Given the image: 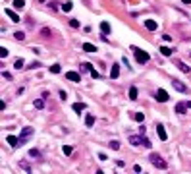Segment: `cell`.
I'll list each match as a JSON object with an SVG mask.
<instances>
[{"label":"cell","mask_w":191,"mask_h":174,"mask_svg":"<svg viewBox=\"0 0 191 174\" xmlns=\"http://www.w3.org/2000/svg\"><path fill=\"white\" fill-rule=\"evenodd\" d=\"M133 118H135V122H143V120H145V116H143L141 112H135V114H133Z\"/></svg>","instance_id":"obj_28"},{"label":"cell","mask_w":191,"mask_h":174,"mask_svg":"<svg viewBox=\"0 0 191 174\" xmlns=\"http://www.w3.org/2000/svg\"><path fill=\"white\" fill-rule=\"evenodd\" d=\"M108 145H110V147H112V149H114V151H116V149H120V141H116V139H114V141H110V143H108Z\"/></svg>","instance_id":"obj_29"},{"label":"cell","mask_w":191,"mask_h":174,"mask_svg":"<svg viewBox=\"0 0 191 174\" xmlns=\"http://www.w3.org/2000/svg\"><path fill=\"white\" fill-rule=\"evenodd\" d=\"M137 95H139V91H137V87H129V99L131 101H135Z\"/></svg>","instance_id":"obj_18"},{"label":"cell","mask_w":191,"mask_h":174,"mask_svg":"<svg viewBox=\"0 0 191 174\" xmlns=\"http://www.w3.org/2000/svg\"><path fill=\"white\" fill-rule=\"evenodd\" d=\"M81 68H83V70H87V72H91V70H93V66L89 64V62H83V64H81Z\"/></svg>","instance_id":"obj_31"},{"label":"cell","mask_w":191,"mask_h":174,"mask_svg":"<svg viewBox=\"0 0 191 174\" xmlns=\"http://www.w3.org/2000/svg\"><path fill=\"white\" fill-rule=\"evenodd\" d=\"M172 85H174V89H176V91H179V93H189V89H187V85H185V83H182L179 80H174L172 81Z\"/></svg>","instance_id":"obj_5"},{"label":"cell","mask_w":191,"mask_h":174,"mask_svg":"<svg viewBox=\"0 0 191 174\" xmlns=\"http://www.w3.org/2000/svg\"><path fill=\"white\" fill-rule=\"evenodd\" d=\"M72 151H73V149H72L70 145H64V147H62V153H64V155H72Z\"/></svg>","instance_id":"obj_27"},{"label":"cell","mask_w":191,"mask_h":174,"mask_svg":"<svg viewBox=\"0 0 191 174\" xmlns=\"http://www.w3.org/2000/svg\"><path fill=\"white\" fill-rule=\"evenodd\" d=\"M83 50L85 52H97V46L91 45V43H83Z\"/></svg>","instance_id":"obj_15"},{"label":"cell","mask_w":191,"mask_h":174,"mask_svg":"<svg viewBox=\"0 0 191 174\" xmlns=\"http://www.w3.org/2000/svg\"><path fill=\"white\" fill-rule=\"evenodd\" d=\"M178 68H179V70H182L183 73H189V66H185L183 62H178Z\"/></svg>","instance_id":"obj_24"},{"label":"cell","mask_w":191,"mask_h":174,"mask_svg":"<svg viewBox=\"0 0 191 174\" xmlns=\"http://www.w3.org/2000/svg\"><path fill=\"white\" fill-rule=\"evenodd\" d=\"M151 145H152L151 141H149L147 138H143V147H147V149H151Z\"/></svg>","instance_id":"obj_32"},{"label":"cell","mask_w":191,"mask_h":174,"mask_svg":"<svg viewBox=\"0 0 191 174\" xmlns=\"http://www.w3.org/2000/svg\"><path fill=\"white\" fill-rule=\"evenodd\" d=\"M145 27H147L149 31H155V29L158 27V23L155 22V19H145Z\"/></svg>","instance_id":"obj_12"},{"label":"cell","mask_w":191,"mask_h":174,"mask_svg":"<svg viewBox=\"0 0 191 174\" xmlns=\"http://www.w3.org/2000/svg\"><path fill=\"white\" fill-rule=\"evenodd\" d=\"M29 155H31V157H41V153L37 151V149H31V151H29Z\"/></svg>","instance_id":"obj_35"},{"label":"cell","mask_w":191,"mask_h":174,"mask_svg":"<svg viewBox=\"0 0 191 174\" xmlns=\"http://www.w3.org/2000/svg\"><path fill=\"white\" fill-rule=\"evenodd\" d=\"M156 134H158V138H160L162 141H166V139H168V134H166V130H164V126H160V124L156 126Z\"/></svg>","instance_id":"obj_10"},{"label":"cell","mask_w":191,"mask_h":174,"mask_svg":"<svg viewBox=\"0 0 191 174\" xmlns=\"http://www.w3.org/2000/svg\"><path fill=\"white\" fill-rule=\"evenodd\" d=\"M93 124H95V116H93V114H87V116H85V126H87V128H91Z\"/></svg>","instance_id":"obj_16"},{"label":"cell","mask_w":191,"mask_h":174,"mask_svg":"<svg viewBox=\"0 0 191 174\" xmlns=\"http://www.w3.org/2000/svg\"><path fill=\"white\" fill-rule=\"evenodd\" d=\"M21 168H23V170H27V172H31V168H29V165H27V162H21V165H19Z\"/></svg>","instance_id":"obj_36"},{"label":"cell","mask_w":191,"mask_h":174,"mask_svg":"<svg viewBox=\"0 0 191 174\" xmlns=\"http://www.w3.org/2000/svg\"><path fill=\"white\" fill-rule=\"evenodd\" d=\"M191 108V101H183V103H178L176 104V112L178 114H185V110Z\"/></svg>","instance_id":"obj_4"},{"label":"cell","mask_w":191,"mask_h":174,"mask_svg":"<svg viewBox=\"0 0 191 174\" xmlns=\"http://www.w3.org/2000/svg\"><path fill=\"white\" fill-rule=\"evenodd\" d=\"M4 14H6L8 18H10V19H12V22H14V23H18V22H19V15L15 14L12 8H6V10H4Z\"/></svg>","instance_id":"obj_7"},{"label":"cell","mask_w":191,"mask_h":174,"mask_svg":"<svg viewBox=\"0 0 191 174\" xmlns=\"http://www.w3.org/2000/svg\"><path fill=\"white\" fill-rule=\"evenodd\" d=\"M42 107H45V97H41V99L35 101V108H42Z\"/></svg>","instance_id":"obj_23"},{"label":"cell","mask_w":191,"mask_h":174,"mask_svg":"<svg viewBox=\"0 0 191 174\" xmlns=\"http://www.w3.org/2000/svg\"><path fill=\"white\" fill-rule=\"evenodd\" d=\"M25 6V0H14V8H18V10H21Z\"/></svg>","instance_id":"obj_22"},{"label":"cell","mask_w":191,"mask_h":174,"mask_svg":"<svg viewBox=\"0 0 191 174\" xmlns=\"http://www.w3.org/2000/svg\"><path fill=\"white\" fill-rule=\"evenodd\" d=\"M6 141L10 143V147H19V138H15V135H8Z\"/></svg>","instance_id":"obj_11"},{"label":"cell","mask_w":191,"mask_h":174,"mask_svg":"<svg viewBox=\"0 0 191 174\" xmlns=\"http://www.w3.org/2000/svg\"><path fill=\"white\" fill-rule=\"evenodd\" d=\"M33 131H35V130H33V128H29V126L21 130V134H19V145H23L25 141H27L31 135H33Z\"/></svg>","instance_id":"obj_3"},{"label":"cell","mask_w":191,"mask_h":174,"mask_svg":"<svg viewBox=\"0 0 191 174\" xmlns=\"http://www.w3.org/2000/svg\"><path fill=\"white\" fill-rule=\"evenodd\" d=\"M72 108L75 110V112H79V114H81V110H85V104H83V103H75Z\"/></svg>","instance_id":"obj_20"},{"label":"cell","mask_w":191,"mask_h":174,"mask_svg":"<svg viewBox=\"0 0 191 174\" xmlns=\"http://www.w3.org/2000/svg\"><path fill=\"white\" fill-rule=\"evenodd\" d=\"M100 31L104 35H110V23L108 22H100Z\"/></svg>","instance_id":"obj_14"},{"label":"cell","mask_w":191,"mask_h":174,"mask_svg":"<svg viewBox=\"0 0 191 174\" xmlns=\"http://www.w3.org/2000/svg\"><path fill=\"white\" fill-rule=\"evenodd\" d=\"M182 2H183V4H191V0H182Z\"/></svg>","instance_id":"obj_42"},{"label":"cell","mask_w":191,"mask_h":174,"mask_svg":"<svg viewBox=\"0 0 191 174\" xmlns=\"http://www.w3.org/2000/svg\"><path fill=\"white\" fill-rule=\"evenodd\" d=\"M70 25H72L73 29H77L79 27V22H77V19H70Z\"/></svg>","instance_id":"obj_34"},{"label":"cell","mask_w":191,"mask_h":174,"mask_svg":"<svg viewBox=\"0 0 191 174\" xmlns=\"http://www.w3.org/2000/svg\"><path fill=\"white\" fill-rule=\"evenodd\" d=\"M131 50H133V54H135V58H137L139 64H145V62H149V58H151V56H149V52L137 49V46H131Z\"/></svg>","instance_id":"obj_2"},{"label":"cell","mask_w":191,"mask_h":174,"mask_svg":"<svg viewBox=\"0 0 191 174\" xmlns=\"http://www.w3.org/2000/svg\"><path fill=\"white\" fill-rule=\"evenodd\" d=\"M23 64H25L23 58H18V60L14 62V68H15V70H21V68H23Z\"/></svg>","instance_id":"obj_21"},{"label":"cell","mask_w":191,"mask_h":174,"mask_svg":"<svg viewBox=\"0 0 191 174\" xmlns=\"http://www.w3.org/2000/svg\"><path fill=\"white\" fill-rule=\"evenodd\" d=\"M158 50H160L162 56H170V54H172V49H170V46H160Z\"/></svg>","instance_id":"obj_17"},{"label":"cell","mask_w":191,"mask_h":174,"mask_svg":"<svg viewBox=\"0 0 191 174\" xmlns=\"http://www.w3.org/2000/svg\"><path fill=\"white\" fill-rule=\"evenodd\" d=\"M118 76H120V66H118V64H112V70H110V77H112V80H116Z\"/></svg>","instance_id":"obj_13"},{"label":"cell","mask_w":191,"mask_h":174,"mask_svg":"<svg viewBox=\"0 0 191 174\" xmlns=\"http://www.w3.org/2000/svg\"><path fill=\"white\" fill-rule=\"evenodd\" d=\"M50 72H52V73H60V72H62L60 64H52V66H50Z\"/></svg>","instance_id":"obj_25"},{"label":"cell","mask_w":191,"mask_h":174,"mask_svg":"<svg viewBox=\"0 0 191 174\" xmlns=\"http://www.w3.org/2000/svg\"><path fill=\"white\" fill-rule=\"evenodd\" d=\"M66 80H70L73 83H79L81 81V76H79L77 72H66Z\"/></svg>","instance_id":"obj_6"},{"label":"cell","mask_w":191,"mask_h":174,"mask_svg":"<svg viewBox=\"0 0 191 174\" xmlns=\"http://www.w3.org/2000/svg\"><path fill=\"white\" fill-rule=\"evenodd\" d=\"M91 76L95 77V80H99V77H100V73H99L97 70H91Z\"/></svg>","instance_id":"obj_37"},{"label":"cell","mask_w":191,"mask_h":174,"mask_svg":"<svg viewBox=\"0 0 191 174\" xmlns=\"http://www.w3.org/2000/svg\"><path fill=\"white\" fill-rule=\"evenodd\" d=\"M60 99H62V101H66V99H68V95H66V91H60Z\"/></svg>","instance_id":"obj_38"},{"label":"cell","mask_w":191,"mask_h":174,"mask_svg":"<svg viewBox=\"0 0 191 174\" xmlns=\"http://www.w3.org/2000/svg\"><path fill=\"white\" fill-rule=\"evenodd\" d=\"M41 35H42V37H50V29H49V27H42V29H41Z\"/></svg>","instance_id":"obj_30"},{"label":"cell","mask_w":191,"mask_h":174,"mask_svg":"<svg viewBox=\"0 0 191 174\" xmlns=\"http://www.w3.org/2000/svg\"><path fill=\"white\" fill-rule=\"evenodd\" d=\"M162 39L166 41V43H170V41H172V37H170V35H162Z\"/></svg>","instance_id":"obj_40"},{"label":"cell","mask_w":191,"mask_h":174,"mask_svg":"<svg viewBox=\"0 0 191 174\" xmlns=\"http://www.w3.org/2000/svg\"><path fill=\"white\" fill-rule=\"evenodd\" d=\"M149 159H151V162H152V166H156V168H168V162L162 159L160 155H156V153H151V157H149Z\"/></svg>","instance_id":"obj_1"},{"label":"cell","mask_w":191,"mask_h":174,"mask_svg":"<svg viewBox=\"0 0 191 174\" xmlns=\"http://www.w3.org/2000/svg\"><path fill=\"white\" fill-rule=\"evenodd\" d=\"M156 101L158 103H166L168 101V93L164 91V89H158V91H156Z\"/></svg>","instance_id":"obj_9"},{"label":"cell","mask_w":191,"mask_h":174,"mask_svg":"<svg viewBox=\"0 0 191 174\" xmlns=\"http://www.w3.org/2000/svg\"><path fill=\"white\" fill-rule=\"evenodd\" d=\"M14 37H15L18 41H23V39H25V33H23V31H15V33H14Z\"/></svg>","instance_id":"obj_26"},{"label":"cell","mask_w":191,"mask_h":174,"mask_svg":"<svg viewBox=\"0 0 191 174\" xmlns=\"http://www.w3.org/2000/svg\"><path fill=\"white\" fill-rule=\"evenodd\" d=\"M129 143L133 145V147L143 145V135H129Z\"/></svg>","instance_id":"obj_8"},{"label":"cell","mask_w":191,"mask_h":174,"mask_svg":"<svg viewBox=\"0 0 191 174\" xmlns=\"http://www.w3.org/2000/svg\"><path fill=\"white\" fill-rule=\"evenodd\" d=\"M6 56H8V49L2 46V49H0V58H6Z\"/></svg>","instance_id":"obj_33"},{"label":"cell","mask_w":191,"mask_h":174,"mask_svg":"<svg viewBox=\"0 0 191 174\" xmlns=\"http://www.w3.org/2000/svg\"><path fill=\"white\" fill-rule=\"evenodd\" d=\"M99 159H100V161H106V159H108V157H106L104 153H99Z\"/></svg>","instance_id":"obj_39"},{"label":"cell","mask_w":191,"mask_h":174,"mask_svg":"<svg viewBox=\"0 0 191 174\" xmlns=\"http://www.w3.org/2000/svg\"><path fill=\"white\" fill-rule=\"evenodd\" d=\"M39 66H41V64H39V62H33V64H31L29 68H31V70H35V68H39Z\"/></svg>","instance_id":"obj_41"},{"label":"cell","mask_w":191,"mask_h":174,"mask_svg":"<svg viewBox=\"0 0 191 174\" xmlns=\"http://www.w3.org/2000/svg\"><path fill=\"white\" fill-rule=\"evenodd\" d=\"M60 8H62V12H70V10L73 8V4L70 2V0H68V2H64V4H62V6H60Z\"/></svg>","instance_id":"obj_19"}]
</instances>
